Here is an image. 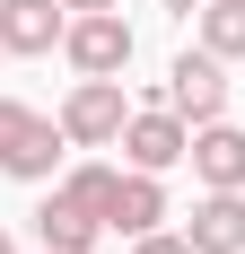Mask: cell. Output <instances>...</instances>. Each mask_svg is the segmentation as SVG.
I'll return each instance as SVG.
<instances>
[{
    "instance_id": "obj_11",
    "label": "cell",
    "mask_w": 245,
    "mask_h": 254,
    "mask_svg": "<svg viewBox=\"0 0 245 254\" xmlns=\"http://www.w3.org/2000/svg\"><path fill=\"white\" fill-rule=\"evenodd\" d=\"M201 44L219 62H245V0H201Z\"/></svg>"
},
{
    "instance_id": "obj_6",
    "label": "cell",
    "mask_w": 245,
    "mask_h": 254,
    "mask_svg": "<svg viewBox=\"0 0 245 254\" xmlns=\"http://www.w3.org/2000/svg\"><path fill=\"white\" fill-rule=\"evenodd\" d=\"M193 176L210 184V193H245V131L228 123H193Z\"/></svg>"
},
{
    "instance_id": "obj_10",
    "label": "cell",
    "mask_w": 245,
    "mask_h": 254,
    "mask_svg": "<svg viewBox=\"0 0 245 254\" xmlns=\"http://www.w3.org/2000/svg\"><path fill=\"white\" fill-rule=\"evenodd\" d=\"M35 237H44V254H88V246L105 237V219H97V210H79L70 193H53V202L35 210Z\"/></svg>"
},
{
    "instance_id": "obj_12",
    "label": "cell",
    "mask_w": 245,
    "mask_h": 254,
    "mask_svg": "<svg viewBox=\"0 0 245 254\" xmlns=\"http://www.w3.org/2000/svg\"><path fill=\"white\" fill-rule=\"evenodd\" d=\"M114 176H122V167H70L61 193H70L79 210H97V219H105V210H114Z\"/></svg>"
},
{
    "instance_id": "obj_8",
    "label": "cell",
    "mask_w": 245,
    "mask_h": 254,
    "mask_svg": "<svg viewBox=\"0 0 245 254\" xmlns=\"http://www.w3.org/2000/svg\"><path fill=\"white\" fill-rule=\"evenodd\" d=\"M184 237H193V254H245V193H201Z\"/></svg>"
},
{
    "instance_id": "obj_1",
    "label": "cell",
    "mask_w": 245,
    "mask_h": 254,
    "mask_svg": "<svg viewBox=\"0 0 245 254\" xmlns=\"http://www.w3.org/2000/svg\"><path fill=\"white\" fill-rule=\"evenodd\" d=\"M53 167H61V114H35V105L0 97V176L44 184Z\"/></svg>"
},
{
    "instance_id": "obj_13",
    "label": "cell",
    "mask_w": 245,
    "mask_h": 254,
    "mask_svg": "<svg viewBox=\"0 0 245 254\" xmlns=\"http://www.w3.org/2000/svg\"><path fill=\"white\" fill-rule=\"evenodd\" d=\"M131 254H193V237H167V228H149V237H131Z\"/></svg>"
},
{
    "instance_id": "obj_2",
    "label": "cell",
    "mask_w": 245,
    "mask_h": 254,
    "mask_svg": "<svg viewBox=\"0 0 245 254\" xmlns=\"http://www.w3.org/2000/svg\"><path fill=\"white\" fill-rule=\"evenodd\" d=\"M61 53H70L79 79H122L131 70V26H122V9H70Z\"/></svg>"
},
{
    "instance_id": "obj_14",
    "label": "cell",
    "mask_w": 245,
    "mask_h": 254,
    "mask_svg": "<svg viewBox=\"0 0 245 254\" xmlns=\"http://www.w3.org/2000/svg\"><path fill=\"white\" fill-rule=\"evenodd\" d=\"M61 9H122V0H61Z\"/></svg>"
},
{
    "instance_id": "obj_7",
    "label": "cell",
    "mask_w": 245,
    "mask_h": 254,
    "mask_svg": "<svg viewBox=\"0 0 245 254\" xmlns=\"http://www.w3.org/2000/svg\"><path fill=\"white\" fill-rule=\"evenodd\" d=\"M70 9L61 0H0V53H53Z\"/></svg>"
},
{
    "instance_id": "obj_4",
    "label": "cell",
    "mask_w": 245,
    "mask_h": 254,
    "mask_svg": "<svg viewBox=\"0 0 245 254\" xmlns=\"http://www.w3.org/2000/svg\"><path fill=\"white\" fill-rule=\"evenodd\" d=\"M122 123H131L122 79H79L70 97H61V140L70 149H105V140H122Z\"/></svg>"
},
{
    "instance_id": "obj_3",
    "label": "cell",
    "mask_w": 245,
    "mask_h": 254,
    "mask_svg": "<svg viewBox=\"0 0 245 254\" xmlns=\"http://www.w3.org/2000/svg\"><path fill=\"white\" fill-rule=\"evenodd\" d=\"M158 105H175L184 123H219V114H228V62H219L210 44H201V53H175Z\"/></svg>"
},
{
    "instance_id": "obj_9",
    "label": "cell",
    "mask_w": 245,
    "mask_h": 254,
    "mask_svg": "<svg viewBox=\"0 0 245 254\" xmlns=\"http://www.w3.org/2000/svg\"><path fill=\"white\" fill-rule=\"evenodd\" d=\"M158 219H167V184L149 176V167L114 176V210H105V228H122V237H149Z\"/></svg>"
},
{
    "instance_id": "obj_15",
    "label": "cell",
    "mask_w": 245,
    "mask_h": 254,
    "mask_svg": "<svg viewBox=\"0 0 245 254\" xmlns=\"http://www.w3.org/2000/svg\"><path fill=\"white\" fill-rule=\"evenodd\" d=\"M167 9H184V18H193V9H201V0H167Z\"/></svg>"
},
{
    "instance_id": "obj_16",
    "label": "cell",
    "mask_w": 245,
    "mask_h": 254,
    "mask_svg": "<svg viewBox=\"0 0 245 254\" xmlns=\"http://www.w3.org/2000/svg\"><path fill=\"white\" fill-rule=\"evenodd\" d=\"M0 254H18V246H9V237H0Z\"/></svg>"
},
{
    "instance_id": "obj_5",
    "label": "cell",
    "mask_w": 245,
    "mask_h": 254,
    "mask_svg": "<svg viewBox=\"0 0 245 254\" xmlns=\"http://www.w3.org/2000/svg\"><path fill=\"white\" fill-rule=\"evenodd\" d=\"M122 158H131V167H149V176H167V167H184V158H193V123H184L175 105H149V114H131V123H122Z\"/></svg>"
}]
</instances>
